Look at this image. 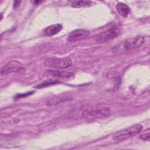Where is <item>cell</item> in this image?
Wrapping results in <instances>:
<instances>
[{
	"label": "cell",
	"instance_id": "3957f363",
	"mask_svg": "<svg viewBox=\"0 0 150 150\" xmlns=\"http://www.w3.org/2000/svg\"><path fill=\"white\" fill-rule=\"evenodd\" d=\"M45 66L56 69H64L69 68L72 65V61L69 57L59 58L56 57H49L44 61Z\"/></svg>",
	"mask_w": 150,
	"mask_h": 150
},
{
	"label": "cell",
	"instance_id": "7c38bea8",
	"mask_svg": "<svg viewBox=\"0 0 150 150\" xmlns=\"http://www.w3.org/2000/svg\"><path fill=\"white\" fill-rule=\"evenodd\" d=\"M93 2L90 1H75L72 3V6L74 8L87 7L90 6Z\"/></svg>",
	"mask_w": 150,
	"mask_h": 150
},
{
	"label": "cell",
	"instance_id": "9a60e30c",
	"mask_svg": "<svg viewBox=\"0 0 150 150\" xmlns=\"http://www.w3.org/2000/svg\"><path fill=\"white\" fill-rule=\"evenodd\" d=\"M33 91H31V92H29V93H24L23 94H19V95H17L16 96V97L17 98H19V97H25V96H29V94H31L32 93H33Z\"/></svg>",
	"mask_w": 150,
	"mask_h": 150
},
{
	"label": "cell",
	"instance_id": "30bf717a",
	"mask_svg": "<svg viewBox=\"0 0 150 150\" xmlns=\"http://www.w3.org/2000/svg\"><path fill=\"white\" fill-rule=\"evenodd\" d=\"M62 29V25L60 23L57 24H53L52 25H50L45 28L44 30V32L46 35L47 36H52L56 34H57L58 32H59Z\"/></svg>",
	"mask_w": 150,
	"mask_h": 150
},
{
	"label": "cell",
	"instance_id": "ba28073f",
	"mask_svg": "<svg viewBox=\"0 0 150 150\" xmlns=\"http://www.w3.org/2000/svg\"><path fill=\"white\" fill-rule=\"evenodd\" d=\"M47 76H50L53 78L64 79H71L74 77V74L71 72L59 70H49L47 72Z\"/></svg>",
	"mask_w": 150,
	"mask_h": 150
},
{
	"label": "cell",
	"instance_id": "52a82bcc",
	"mask_svg": "<svg viewBox=\"0 0 150 150\" xmlns=\"http://www.w3.org/2000/svg\"><path fill=\"white\" fill-rule=\"evenodd\" d=\"M90 32L86 29H76L70 33L67 40L69 42H76L83 40L90 35Z\"/></svg>",
	"mask_w": 150,
	"mask_h": 150
},
{
	"label": "cell",
	"instance_id": "8fae6325",
	"mask_svg": "<svg viewBox=\"0 0 150 150\" xmlns=\"http://www.w3.org/2000/svg\"><path fill=\"white\" fill-rule=\"evenodd\" d=\"M116 9L118 13L123 16V17H127L128 15V13L130 12V9L129 8L125 5L124 3L122 2H119L116 5Z\"/></svg>",
	"mask_w": 150,
	"mask_h": 150
},
{
	"label": "cell",
	"instance_id": "5bb4252c",
	"mask_svg": "<svg viewBox=\"0 0 150 150\" xmlns=\"http://www.w3.org/2000/svg\"><path fill=\"white\" fill-rule=\"evenodd\" d=\"M140 138L142 139L143 140H146L149 141V132H148L147 133L144 134L140 136Z\"/></svg>",
	"mask_w": 150,
	"mask_h": 150
},
{
	"label": "cell",
	"instance_id": "5b68a950",
	"mask_svg": "<svg viewBox=\"0 0 150 150\" xmlns=\"http://www.w3.org/2000/svg\"><path fill=\"white\" fill-rule=\"evenodd\" d=\"M144 42L145 39L144 37L141 35H138L125 40L123 43V47L125 50L129 51L141 46Z\"/></svg>",
	"mask_w": 150,
	"mask_h": 150
},
{
	"label": "cell",
	"instance_id": "8992f818",
	"mask_svg": "<svg viewBox=\"0 0 150 150\" xmlns=\"http://www.w3.org/2000/svg\"><path fill=\"white\" fill-rule=\"evenodd\" d=\"M23 69V65L20 62L16 60H12L1 69V75L5 76L11 73L19 72Z\"/></svg>",
	"mask_w": 150,
	"mask_h": 150
},
{
	"label": "cell",
	"instance_id": "7a4b0ae2",
	"mask_svg": "<svg viewBox=\"0 0 150 150\" xmlns=\"http://www.w3.org/2000/svg\"><path fill=\"white\" fill-rule=\"evenodd\" d=\"M143 128L141 124H136L115 133L112 138L115 141H123L139 133Z\"/></svg>",
	"mask_w": 150,
	"mask_h": 150
},
{
	"label": "cell",
	"instance_id": "277c9868",
	"mask_svg": "<svg viewBox=\"0 0 150 150\" xmlns=\"http://www.w3.org/2000/svg\"><path fill=\"white\" fill-rule=\"evenodd\" d=\"M121 30L118 27L113 26L108 29L97 35L95 40L98 43H105L118 36Z\"/></svg>",
	"mask_w": 150,
	"mask_h": 150
},
{
	"label": "cell",
	"instance_id": "4fadbf2b",
	"mask_svg": "<svg viewBox=\"0 0 150 150\" xmlns=\"http://www.w3.org/2000/svg\"><path fill=\"white\" fill-rule=\"evenodd\" d=\"M58 82L56 81H44L43 83H40L39 84L38 86H36L35 87L36 88H42V87H45V86H47L49 85H51V84H56V83H57Z\"/></svg>",
	"mask_w": 150,
	"mask_h": 150
},
{
	"label": "cell",
	"instance_id": "6da1fadb",
	"mask_svg": "<svg viewBox=\"0 0 150 150\" xmlns=\"http://www.w3.org/2000/svg\"><path fill=\"white\" fill-rule=\"evenodd\" d=\"M111 111L108 107L100 104L85 108L83 111L82 115L88 118H103L108 117Z\"/></svg>",
	"mask_w": 150,
	"mask_h": 150
},
{
	"label": "cell",
	"instance_id": "9c48e42d",
	"mask_svg": "<svg viewBox=\"0 0 150 150\" xmlns=\"http://www.w3.org/2000/svg\"><path fill=\"white\" fill-rule=\"evenodd\" d=\"M71 96L69 94H62V95H59L57 96H55L53 98H50L47 101V105H54L59 104L60 103H62L63 101L70 100L71 99Z\"/></svg>",
	"mask_w": 150,
	"mask_h": 150
}]
</instances>
